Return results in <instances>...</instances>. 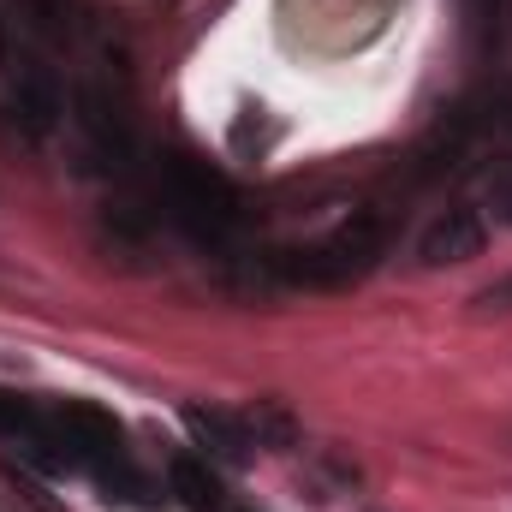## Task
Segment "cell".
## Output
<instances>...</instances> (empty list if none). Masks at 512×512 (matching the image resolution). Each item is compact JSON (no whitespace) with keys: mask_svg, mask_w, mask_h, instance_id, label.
I'll return each instance as SVG.
<instances>
[{"mask_svg":"<svg viewBox=\"0 0 512 512\" xmlns=\"http://www.w3.org/2000/svg\"><path fill=\"white\" fill-rule=\"evenodd\" d=\"M54 429H60L72 465H108V459H120V423H114V411H102L90 399H66Z\"/></svg>","mask_w":512,"mask_h":512,"instance_id":"cell-3","label":"cell"},{"mask_svg":"<svg viewBox=\"0 0 512 512\" xmlns=\"http://www.w3.org/2000/svg\"><path fill=\"white\" fill-rule=\"evenodd\" d=\"M0 435H12L18 447H30V441H42L48 435V423L24 405V399H12V393H0Z\"/></svg>","mask_w":512,"mask_h":512,"instance_id":"cell-11","label":"cell"},{"mask_svg":"<svg viewBox=\"0 0 512 512\" xmlns=\"http://www.w3.org/2000/svg\"><path fill=\"white\" fill-rule=\"evenodd\" d=\"M387 256V221L376 209H358L352 221H340L322 245H304V251L280 256V274L292 286H316V292H334V286H352L364 280L376 262Z\"/></svg>","mask_w":512,"mask_h":512,"instance_id":"cell-1","label":"cell"},{"mask_svg":"<svg viewBox=\"0 0 512 512\" xmlns=\"http://www.w3.org/2000/svg\"><path fill=\"white\" fill-rule=\"evenodd\" d=\"M161 191H167V209L173 221L203 239V245H221L233 227H239V191L227 185V173H215L209 161H191V155H173L161 167Z\"/></svg>","mask_w":512,"mask_h":512,"instance_id":"cell-2","label":"cell"},{"mask_svg":"<svg viewBox=\"0 0 512 512\" xmlns=\"http://www.w3.org/2000/svg\"><path fill=\"white\" fill-rule=\"evenodd\" d=\"M185 429L203 441V453H215L221 465H245L251 459V429L245 417H227V411H209V405H185Z\"/></svg>","mask_w":512,"mask_h":512,"instance_id":"cell-7","label":"cell"},{"mask_svg":"<svg viewBox=\"0 0 512 512\" xmlns=\"http://www.w3.org/2000/svg\"><path fill=\"white\" fill-rule=\"evenodd\" d=\"M495 209L512 221V173H501V179H495Z\"/></svg>","mask_w":512,"mask_h":512,"instance_id":"cell-13","label":"cell"},{"mask_svg":"<svg viewBox=\"0 0 512 512\" xmlns=\"http://www.w3.org/2000/svg\"><path fill=\"white\" fill-rule=\"evenodd\" d=\"M245 429H251L256 447H292V435H298L280 399H256L251 411H245Z\"/></svg>","mask_w":512,"mask_h":512,"instance_id":"cell-10","label":"cell"},{"mask_svg":"<svg viewBox=\"0 0 512 512\" xmlns=\"http://www.w3.org/2000/svg\"><path fill=\"white\" fill-rule=\"evenodd\" d=\"M167 489L179 495V507L185 512H227L221 477H215L209 459H197V453H179V459L167 465Z\"/></svg>","mask_w":512,"mask_h":512,"instance_id":"cell-8","label":"cell"},{"mask_svg":"<svg viewBox=\"0 0 512 512\" xmlns=\"http://www.w3.org/2000/svg\"><path fill=\"white\" fill-rule=\"evenodd\" d=\"M6 108H12V120H18L24 137H48V131L60 126V78H54V66L18 60V66H12V96H6Z\"/></svg>","mask_w":512,"mask_h":512,"instance_id":"cell-4","label":"cell"},{"mask_svg":"<svg viewBox=\"0 0 512 512\" xmlns=\"http://www.w3.org/2000/svg\"><path fill=\"white\" fill-rule=\"evenodd\" d=\"M477 304L483 310H512V280H495L489 292H477Z\"/></svg>","mask_w":512,"mask_h":512,"instance_id":"cell-12","label":"cell"},{"mask_svg":"<svg viewBox=\"0 0 512 512\" xmlns=\"http://www.w3.org/2000/svg\"><path fill=\"white\" fill-rule=\"evenodd\" d=\"M78 126H84V137L96 143V155L108 167H126L131 161V120L120 114V102L102 84H84L78 90Z\"/></svg>","mask_w":512,"mask_h":512,"instance_id":"cell-6","label":"cell"},{"mask_svg":"<svg viewBox=\"0 0 512 512\" xmlns=\"http://www.w3.org/2000/svg\"><path fill=\"white\" fill-rule=\"evenodd\" d=\"M96 483H102V495H108V501H120V507H137V512H155V507H161V489H155L137 465H126V459L96 465Z\"/></svg>","mask_w":512,"mask_h":512,"instance_id":"cell-9","label":"cell"},{"mask_svg":"<svg viewBox=\"0 0 512 512\" xmlns=\"http://www.w3.org/2000/svg\"><path fill=\"white\" fill-rule=\"evenodd\" d=\"M483 245H489V227H483L477 209H441V215L423 227L417 256H423L429 268H447V262H471V256H483Z\"/></svg>","mask_w":512,"mask_h":512,"instance_id":"cell-5","label":"cell"}]
</instances>
